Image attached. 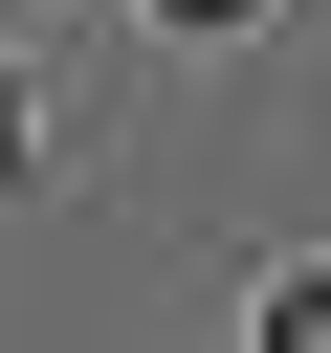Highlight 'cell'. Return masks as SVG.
<instances>
[{"mask_svg": "<svg viewBox=\"0 0 331 353\" xmlns=\"http://www.w3.org/2000/svg\"><path fill=\"white\" fill-rule=\"evenodd\" d=\"M265 353H331V265H265Z\"/></svg>", "mask_w": 331, "mask_h": 353, "instance_id": "obj_1", "label": "cell"}, {"mask_svg": "<svg viewBox=\"0 0 331 353\" xmlns=\"http://www.w3.org/2000/svg\"><path fill=\"white\" fill-rule=\"evenodd\" d=\"M22 176H44V88L0 66V199H22Z\"/></svg>", "mask_w": 331, "mask_h": 353, "instance_id": "obj_2", "label": "cell"}, {"mask_svg": "<svg viewBox=\"0 0 331 353\" xmlns=\"http://www.w3.org/2000/svg\"><path fill=\"white\" fill-rule=\"evenodd\" d=\"M154 22H177V44H243V22H265V0H154Z\"/></svg>", "mask_w": 331, "mask_h": 353, "instance_id": "obj_3", "label": "cell"}]
</instances>
